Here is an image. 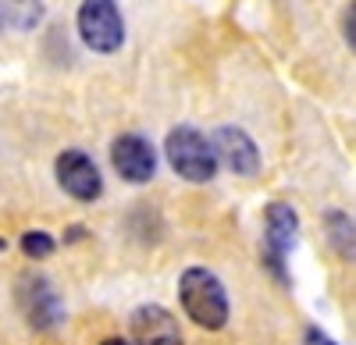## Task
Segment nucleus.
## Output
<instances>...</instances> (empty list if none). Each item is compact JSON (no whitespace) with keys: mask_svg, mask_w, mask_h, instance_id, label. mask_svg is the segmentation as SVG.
<instances>
[{"mask_svg":"<svg viewBox=\"0 0 356 345\" xmlns=\"http://www.w3.org/2000/svg\"><path fill=\"white\" fill-rule=\"evenodd\" d=\"M178 299H182L186 317L207 331H221L228 324V292L214 271L189 267L178 278Z\"/></svg>","mask_w":356,"mask_h":345,"instance_id":"1","label":"nucleus"},{"mask_svg":"<svg viewBox=\"0 0 356 345\" xmlns=\"http://www.w3.org/2000/svg\"><path fill=\"white\" fill-rule=\"evenodd\" d=\"M164 153H168V164L175 167V175L193 185H203L218 175V157H214L211 139L200 135L193 125L171 128L164 139Z\"/></svg>","mask_w":356,"mask_h":345,"instance_id":"2","label":"nucleus"},{"mask_svg":"<svg viewBox=\"0 0 356 345\" xmlns=\"http://www.w3.org/2000/svg\"><path fill=\"white\" fill-rule=\"evenodd\" d=\"M79 36L93 53H114L125 43V18L118 0H82L79 8Z\"/></svg>","mask_w":356,"mask_h":345,"instance_id":"3","label":"nucleus"},{"mask_svg":"<svg viewBox=\"0 0 356 345\" xmlns=\"http://www.w3.org/2000/svg\"><path fill=\"white\" fill-rule=\"evenodd\" d=\"M300 242V217L289 203H271L264 214V264L271 267L278 281H289L285 256Z\"/></svg>","mask_w":356,"mask_h":345,"instance_id":"4","label":"nucleus"},{"mask_svg":"<svg viewBox=\"0 0 356 345\" xmlns=\"http://www.w3.org/2000/svg\"><path fill=\"white\" fill-rule=\"evenodd\" d=\"M18 306H22V317L29 321V328H36V331H54L65 321V303L43 274L18 278Z\"/></svg>","mask_w":356,"mask_h":345,"instance_id":"5","label":"nucleus"},{"mask_svg":"<svg viewBox=\"0 0 356 345\" xmlns=\"http://www.w3.org/2000/svg\"><path fill=\"white\" fill-rule=\"evenodd\" d=\"M54 175H57V185H61L72 199H79V203H93L104 192V178H100L97 160L82 150H65L54 160Z\"/></svg>","mask_w":356,"mask_h":345,"instance_id":"6","label":"nucleus"},{"mask_svg":"<svg viewBox=\"0 0 356 345\" xmlns=\"http://www.w3.org/2000/svg\"><path fill=\"white\" fill-rule=\"evenodd\" d=\"M111 164L129 185H146L157 175V150L150 146V139L125 132L111 142Z\"/></svg>","mask_w":356,"mask_h":345,"instance_id":"7","label":"nucleus"},{"mask_svg":"<svg viewBox=\"0 0 356 345\" xmlns=\"http://www.w3.org/2000/svg\"><path fill=\"white\" fill-rule=\"evenodd\" d=\"M214 157L218 164H225L228 171H235V175H257V167H260V150H257V142L250 139V132L243 128H235V125H225L214 132Z\"/></svg>","mask_w":356,"mask_h":345,"instance_id":"8","label":"nucleus"},{"mask_svg":"<svg viewBox=\"0 0 356 345\" xmlns=\"http://www.w3.org/2000/svg\"><path fill=\"white\" fill-rule=\"evenodd\" d=\"M132 345H182V331H178V321L171 317V310L146 303L132 313Z\"/></svg>","mask_w":356,"mask_h":345,"instance_id":"9","label":"nucleus"},{"mask_svg":"<svg viewBox=\"0 0 356 345\" xmlns=\"http://www.w3.org/2000/svg\"><path fill=\"white\" fill-rule=\"evenodd\" d=\"M328 235H332V246L342 260H353V217L342 210H332L328 214Z\"/></svg>","mask_w":356,"mask_h":345,"instance_id":"10","label":"nucleus"},{"mask_svg":"<svg viewBox=\"0 0 356 345\" xmlns=\"http://www.w3.org/2000/svg\"><path fill=\"white\" fill-rule=\"evenodd\" d=\"M8 18L18 28H33L43 18V0H8Z\"/></svg>","mask_w":356,"mask_h":345,"instance_id":"11","label":"nucleus"},{"mask_svg":"<svg viewBox=\"0 0 356 345\" xmlns=\"http://www.w3.org/2000/svg\"><path fill=\"white\" fill-rule=\"evenodd\" d=\"M22 253L29 256V260H47V256L54 253V235L50 232H25L22 235Z\"/></svg>","mask_w":356,"mask_h":345,"instance_id":"12","label":"nucleus"},{"mask_svg":"<svg viewBox=\"0 0 356 345\" xmlns=\"http://www.w3.org/2000/svg\"><path fill=\"white\" fill-rule=\"evenodd\" d=\"M307 345H335V342L324 335L321 328H310V331H307Z\"/></svg>","mask_w":356,"mask_h":345,"instance_id":"13","label":"nucleus"},{"mask_svg":"<svg viewBox=\"0 0 356 345\" xmlns=\"http://www.w3.org/2000/svg\"><path fill=\"white\" fill-rule=\"evenodd\" d=\"M346 40H349V50H353V4H349V15H346Z\"/></svg>","mask_w":356,"mask_h":345,"instance_id":"14","label":"nucleus"},{"mask_svg":"<svg viewBox=\"0 0 356 345\" xmlns=\"http://www.w3.org/2000/svg\"><path fill=\"white\" fill-rule=\"evenodd\" d=\"M100 345H132V342H129V338H104Z\"/></svg>","mask_w":356,"mask_h":345,"instance_id":"15","label":"nucleus"},{"mask_svg":"<svg viewBox=\"0 0 356 345\" xmlns=\"http://www.w3.org/2000/svg\"><path fill=\"white\" fill-rule=\"evenodd\" d=\"M0 249H4V242H0Z\"/></svg>","mask_w":356,"mask_h":345,"instance_id":"16","label":"nucleus"}]
</instances>
